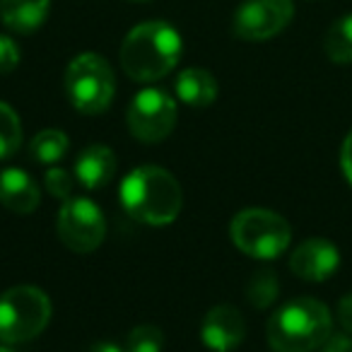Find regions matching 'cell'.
<instances>
[{
    "label": "cell",
    "instance_id": "cell-16",
    "mask_svg": "<svg viewBox=\"0 0 352 352\" xmlns=\"http://www.w3.org/2000/svg\"><path fill=\"white\" fill-rule=\"evenodd\" d=\"M323 51H326L328 60L338 65H350L352 63V12L342 15L328 27L326 39H323Z\"/></svg>",
    "mask_w": 352,
    "mask_h": 352
},
{
    "label": "cell",
    "instance_id": "cell-9",
    "mask_svg": "<svg viewBox=\"0 0 352 352\" xmlns=\"http://www.w3.org/2000/svg\"><path fill=\"white\" fill-rule=\"evenodd\" d=\"M294 17L292 0H246L232 20V32L241 41H268Z\"/></svg>",
    "mask_w": 352,
    "mask_h": 352
},
{
    "label": "cell",
    "instance_id": "cell-14",
    "mask_svg": "<svg viewBox=\"0 0 352 352\" xmlns=\"http://www.w3.org/2000/svg\"><path fill=\"white\" fill-rule=\"evenodd\" d=\"M51 0H0V22L15 34H34L44 27Z\"/></svg>",
    "mask_w": 352,
    "mask_h": 352
},
{
    "label": "cell",
    "instance_id": "cell-24",
    "mask_svg": "<svg viewBox=\"0 0 352 352\" xmlns=\"http://www.w3.org/2000/svg\"><path fill=\"white\" fill-rule=\"evenodd\" d=\"M340 169H342V176H345V182L352 186V131L345 135L342 140V147H340Z\"/></svg>",
    "mask_w": 352,
    "mask_h": 352
},
{
    "label": "cell",
    "instance_id": "cell-5",
    "mask_svg": "<svg viewBox=\"0 0 352 352\" xmlns=\"http://www.w3.org/2000/svg\"><path fill=\"white\" fill-rule=\"evenodd\" d=\"M51 321V299L44 289L17 285L0 294V340L8 345L34 340Z\"/></svg>",
    "mask_w": 352,
    "mask_h": 352
},
{
    "label": "cell",
    "instance_id": "cell-3",
    "mask_svg": "<svg viewBox=\"0 0 352 352\" xmlns=\"http://www.w3.org/2000/svg\"><path fill=\"white\" fill-rule=\"evenodd\" d=\"M333 333V314L314 297H297L268 318L265 336L275 352H316Z\"/></svg>",
    "mask_w": 352,
    "mask_h": 352
},
{
    "label": "cell",
    "instance_id": "cell-10",
    "mask_svg": "<svg viewBox=\"0 0 352 352\" xmlns=\"http://www.w3.org/2000/svg\"><path fill=\"white\" fill-rule=\"evenodd\" d=\"M340 268V251L323 236L302 241L289 256V270L307 283H326Z\"/></svg>",
    "mask_w": 352,
    "mask_h": 352
},
{
    "label": "cell",
    "instance_id": "cell-17",
    "mask_svg": "<svg viewBox=\"0 0 352 352\" xmlns=\"http://www.w3.org/2000/svg\"><path fill=\"white\" fill-rule=\"evenodd\" d=\"M70 138L58 128H46V131L36 133L34 140L30 145V155L34 157L39 164L56 166L65 155H68Z\"/></svg>",
    "mask_w": 352,
    "mask_h": 352
},
{
    "label": "cell",
    "instance_id": "cell-13",
    "mask_svg": "<svg viewBox=\"0 0 352 352\" xmlns=\"http://www.w3.org/2000/svg\"><path fill=\"white\" fill-rule=\"evenodd\" d=\"M113 174H116V155H113L111 147L92 142V145L80 150L78 160H75L78 184H82L89 191H97V188L109 186Z\"/></svg>",
    "mask_w": 352,
    "mask_h": 352
},
{
    "label": "cell",
    "instance_id": "cell-12",
    "mask_svg": "<svg viewBox=\"0 0 352 352\" xmlns=\"http://www.w3.org/2000/svg\"><path fill=\"white\" fill-rule=\"evenodd\" d=\"M39 186L25 169L8 166L0 171V206L17 215H30L39 208Z\"/></svg>",
    "mask_w": 352,
    "mask_h": 352
},
{
    "label": "cell",
    "instance_id": "cell-1",
    "mask_svg": "<svg viewBox=\"0 0 352 352\" xmlns=\"http://www.w3.org/2000/svg\"><path fill=\"white\" fill-rule=\"evenodd\" d=\"M182 34L169 22L152 20L133 27L121 44V68L135 82H155L179 65Z\"/></svg>",
    "mask_w": 352,
    "mask_h": 352
},
{
    "label": "cell",
    "instance_id": "cell-26",
    "mask_svg": "<svg viewBox=\"0 0 352 352\" xmlns=\"http://www.w3.org/2000/svg\"><path fill=\"white\" fill-rule=\"evenodd\" d=\"M87 352H126V347H118V345H113V342L104 340V342H94Z\"/></svg>",
    "mask_w": 352,
    "mask_h": 352
},
{
    "label": "cell",
    "instance_id": "cell-22",
    "mask_svg": "<svg viewBox=\"0 0 352 352\" xmlns=\"http://www.w3.org/2000/svg\"><path fill=\"white\" fill-rule=\"evenodd\" d=\"M20 65V46L8 34H0V75H8Z\"/></svg>",
    "mask_w": 352,
    "mask_h": 352
},
{
    "label": "cell",
    "instance_id": "cell-28",
    "mask_svg": "<svg viewBox=\"0 0 352 352\" xmlns=\"http://www.w3.org/2000/svg\"><path fill=\"white\" fill-rule=\"evenodd\" d=\"M133 3H150V0H133Z\"/></svg>",
    "mask_w": 352,
    "mask_h": 352
},
{
    "label": "cell",
    "instance_id": "cell-18",
    "mask_svg": "<svg viewBox=\"0 0 352 352\" xmlns=\"http://www.w3.org/2000/svg\"><path fill=\"white\" fill-rule=\"evenodd\" d=\"M280 294V280L275 270H256L251 280L246 283V299L251 307L268 309Z\"/></svg>",
    "mask_w": 352,
    "mask_h": 352
},
{
    "label": "cell",
    "instance_id": "cell-21",
    "mask_svg": "<svg viewBox=\"0 0 352 352\" xmlns=\"http://www.w3.org/2000/svg\"><path fill=\"white\" fill-rule=\"evenodd\" d=\"M44 182H46L49 193L54 198H58V201H68V198L73 196L75 176L70 174V171L60 169V166H49V171H46V176H44Z\"/></svg>",
    "mask_w": 352,
    "mask_h": 352
},
{
    "label": "cell",
    "instance_id": "cell-15",
    "mask_svg": "<svg viewBox=\"0 0 352 352\" xmlns=\"http://www.w3.org/2000/svg\"><path fill=\"white\" fill-rule=\"evenodd\" d=\"M174 92L186 107L206 109L217 99V80L203 68H186L176 75Z\"/></svg>",
    "mask_w": 352,
    "mask_h": 352
},
{
    "label": "cell",
    "instance_id": "cell-6",
    "mask_svg": "<svg viewBox=\"0 0 352 352\" xmlns=\"http://www.w3.org/2000/svg\"><path fill=\"white\" fill-rule=\"evenodd\" d=\"M65 92L80 113H104L116 94V78L109 60L99 54H80L65 70Z\"/></svg>",
    "mask_w": 352,
    "mask_h": 352
},
{
    "label": "cell",
    "instance_id": "cell-11",
    "mask_svg": "<svg viewBox=\"0 0 352 352\" xmlns=\"http://www.w3.org/2000/svg\"><path fill=\"white\" fill-rule=\"evenodd\" d=\"M246 321L232 304H217L206 314L201 326V340L212 352H232L244 342Z\"/></svg>",
    "mask_w": 352,
    "mask_h": 352
},
{
    "label": "cell",
    "instance_id": "cell-19",
    "mask_svg": "<svg viewBox=\"0 0 352 352\" xmlns=\"http://www.w3.org/2000/svg\"><path fill=\"white\" fill-rule=\"evenodd\" d=\"M22 145V123L8 102H0V162L10 160Z\"/></svg>",
    "mask_w": 352,
    "mask_h": 352
},
{
    "label": "cell",
    "instance_id": "cell-2",
    "mask_svg": "<svg viewBox=\"0 0 352 352\" xmlns=\"http://www.w3.org/2000/svg\"><path fill=\"white\" fill-rule=\"evenodd\" d=\"M121 206L133 220L150 227H164L179 217L184 193L174 174L162 166H138L121 182Z\"/></svg>",
    "mask_w": 352,
    "mask_h": 352
},
{
    "label": "cell",
    "instance_id": "cell-4",
    "mask_svg": "<svg viewBox=\"0 0 352 352\" xmlns=\"http://www.w3.org/2000/svg\"><path fill=\"white\" fill-rule=\"evenodd\" d=\"M230 236L241 254L258 261H273L287 251L292 227L283 215L265 208H249L234 215Z\"/></svg>",
    "mask_w": 352,
    "mask_h": 352
},
{
    "label": "cell",
    "instance_id": "cell-8",
    "mask_svg": "<svg viewBox=\"0 0 352 352\" xmlns=\"http://www.w3.org/2000/svg\"><path fill=\"white\" fill-rule=\"evenodd\" d=\"M58 236L75 254H89L99 249L107 236V217L102 208L89 198H73L60 201L58 220H56Z\"/></svg>",
    "mask_w": 352,
    "mask_h": 352
},
{
    "label": "cell",
    "instance_id": "cell-20",
    "mask_svg": "<svg viewBox=\"0 0 352 352\" xmlns=\"http://www.w3.org/2000/svg\"><path fill=\"white\" fill-rule=\"evenodd\" d=\"M164 350V333L152 323L135 326L128 333L126 352H162Z\"/></svg>",
    "mask_w": 352,
    "mask_h": 352
},
{
    "label": "cell",
    "instance_id": "cell-27",
    "mask_svg": "<svg viewBox=\"0 0 352 352\" xmlns=\"http://www.w3.org/2000/svg\"><path fill=\"white\" fill-rule=\"evenodd\" d=\"M0 352H12L10 347H0Z\"/></svg>",
    "mask_w": 352,
    "mask_h": 352
},
{
    "label": "cell",
    "instance_id": "cell-23",
    "mask_svg": "<svg viewBox=\"0 0 352 352\" xmlns=\"http://www.w3.org/2000/svg\"><path fill=\"white\" fill-rule=\"evenodd\" d=\"M316 352H352V336L347 331L331 333Z\"/></svg>",
    "mask_w": 352,
    "mask_h": 352
},
{
    "label": "cell",
    "instance_id": "cell-25",
    "mask_svg": "<svg viewBox=\"0 0 352 352\" xmlns=\"http://www.w3.org/2000/svg\"><path fill=\"white\" fill-rule=\"evenodd\" d=\"M338 321H340L342 331H347L352 336V294H345L338 302Z\"/></svg>",
    "mask_w": 352,
    "mask_h": 352
},
{
    "label": "cell",
    "instance_id": "cell-7",
    "mask_svg": "<svg viewBox=\"0 0 352 352\" xmlns=\"http://www.w3.org/2000/svg\"><path fill=\"white\" fill-rule=\"evenodd\" d=\"M128 131L145 145L162 142L176 126V102L160 87H145L131 99L126 111Z\"/></svg>",
    "mask_w": 352,
    "mask_h": 352
}]
</instances>
